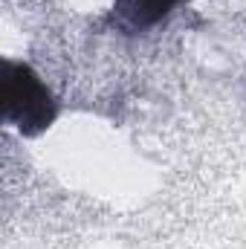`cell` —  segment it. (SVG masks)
Here are the masks:
<instances>
[{
  "instance_id": "cell-1",
  "label": "cell",
  "mask_w": 246,
  "mask_h": 249,
  "mask_svg": "<svg viewBox=\"0 0 246 249\" xmlns=\"http://www.w3.org/2000/svg\"><path fill=\"white\" fill-rule=\"evenodd\" d=\"M58 107L47 84L26 64H3V116L23 136H35L50 127Z\"/></svg>"
},
{
  "instance_id": "cell-2",
  "label": "cell",
  "mask_w": 246,
  "mask_h": 249,
  "mask_svg": "<svg viewBox=\"0 0 246 249\" xmlns=\"http://www.w3.org/2000/svg\"><path fill=\"white\" fill-rule=\"evenodd\" d=\"M180 3L183 0H116L113 20L127 32L148 29V26L159 23L165 15H171L174 6H180Z\"/></svg>"
}]
</instances>
